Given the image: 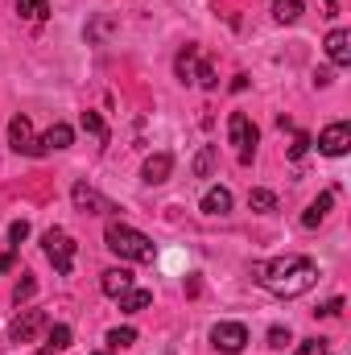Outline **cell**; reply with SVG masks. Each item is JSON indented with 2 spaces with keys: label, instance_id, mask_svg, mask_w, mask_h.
<instances>
[{
  "label": "cell",
  "instance_id": "7a4b0ae2",
  "mask_svg": "<svg viewBox=\"0 0 351 355\" xmlns=\"http://www.w3.org/2000/svg\"><path fill=\"white\" fill-rule=\"evenodd\" d=\"M103 244H108V252H116L120 261H132V265H149V261L157 257L153 240H149L145 232L128 227V223H108V232H103Z\"/></svg>",
  "mask_w": 351,
  "mask_h": 355
},
{
  "label": "cell",
  "instance_id": "83f0119b",
  "mask_svg": "<svg viewBox=\"0 0 351 355\" xmlns=\"http://www.w3.org/2000/svg\"><path fill=\"white\" fill-rule=\"evenodd\" d=\"M306 149H310V137H306V132H298V137H293V145H289V157H293V162H302V157H306Z\"/></svg>",
  "mask_w": 351,
  "mask_h": 355
},
{
  "label": "cell",
  "instance_id": "44dd1931",
  "mask_svg": "<svg viewBox=\"0 0 351 355\" xmlns=\"http://www.w3.org/2000/svg\"><path fill=\"white\" fill-rule=\"evenodd\" d=\"M83 132H91L99 145H108V124H103L99 112H83Z\"/></svg>",
  "mask_w": 351,
  "mask_h": 355
},
{
  "label": "cell",
  "instance_id": "8fae6325",
  "mask_svg": "<svg viewBox=\"0 0 351 355\" xmlns=\"http://www.w3.org/2000/svg\"><path fill=\"white\" fill-rule=\"evenodd\" d=\"M327 58L335 67H351V33L348 29H331L327 33Z\"/></svg>",
  "mask_w": 351,
  "mask_h": 355
},
{
  "label": "cell",
  "instance_id": "1f68e13d",
  "mask_svg": "<svg viewBox=\"0 0 351 355\" xmlns=\"http://www.w3.org/2000/svg\"><path fill=\"white\" fill-rule=\"evenodd\" d=\"M314 83H318V87H331V83H335V75L323 67V71H314Z\"/></svg>",
  "mask_w": 351,
  "mask_h": 355
},
{
  "label": "cell",
  "instance_id": "5bb4252c",
  "mask_svg": "<svg viewBox=\"0 0 351 355\" xmlns=\"http://www.w3.org/2000/svg\"><path fill=\"white\" fill-rule=\"evenodd\" d=\"M99 289L108 293V297H120V293H128L132 289V272L120 265V268H108L103 272V281H99Z\"/></svg>",
  "mask_w": 351,
  "mask_h": 355
},
{
  "label": "cell",
  "instance_id": "e0dca14e",
  "mask_svg": "<svg viewBox=\"0 0 351 355\" xmlns=\"http://www.w3.org/2000/svg\"><path fill=\"white\" fill-rule=\"evenodd\" d=\"M331 202H335V194L327 190V194H318L310 207H306V215H302V227H318L323 219H327V211H331Z\"/></svg>",
  "mask_w": 351,
  "mask_h": 355
},
{
  "label": "cell",
  "instance_id": "4dcf8cb0",
  "mask_svg": "<svg viewBox=\"0 0 351 355\" xmlns=\"http://www.w3.org/2000/svg\"><path fill=\"white\" fill-rule=\"evenodd\" d=\"M318 314H323V318H335V314H343V297H331V302H327Z\"/></svg>",
  "mask_w": 351,
  "mask_h": 355
},
{
  "label": "cell",
  "instance_id": "f1b7e54d",
  "mask_svg": "<svg viewBox=\"0 0 351 355\" xmlns=\"http://www.w3.org/2000/svg\"><path fill=\"white\" fill-rule=\"evenodd\" d=\"M8 240H12V248H17L21 240H29V223H25V219H17V223L8 227Z\"/></svg>",
  "mask_w": 351,
  "mask_h": 355
},
{
  "label": "cell",
  "instance_id": "836d02e7",
  "mask_svg": "<svg viewBox=\"0 0 351 355\" xmlns=\"http://www.w3.org/2000/svg\"><path fill=\"white\" fill-rule=\"evenodd\" d=\"M323 355H331V352H327V347H323Z\"/></svg>",
  "mask_w": 351,
  "mask_h": 355
},
{
  "label": "cell",
  "instance_id": "d6986e66",
  "mask_svg": "<svg viewBox=\"0 0 351 355\" xmlns=\"http://www.w3.org/2000/svg\"><path fill=\"white\" fill-rule=\"evenodd\" d=\"M17 12L25 21H46L50 17V0H17Z\"/></svg>",
  "mask_w": 351,
  "mask_h": 355
},
{
  "label": "cell",
  "instance_id": "d6a6232c",
  "mask_svg": "<svg viewBox=\"0 0 351 355\" xmlns=\"http://www.w3.org/2000/svg\"><path fill=\"white\" fill-rule=\"evenodd\" d=\"M4 268H12V252H4V257H0V272H4Z\"/></svg>",
  "mask_w": 351,
  "mask_h": 355
},
{
  "label": "cell",
  "instance_id": "9a60e30c",
  "mask_svg": "<svg viewBox=\"0 0 351 355\" xmlns=\"http://www.w3.org/2000/svg\"><path fill=\"white\" fill-rule=\"evenodd\" d=\"M198 46H186L182 54H178V62H174V75L182 79V83H194V75H198Z\"/></svg>",
  "mask_w": 351,
  "mask_h": 355
},
{
  "label": "cell",
  "instance_id": "2e32d148",
  "mask_svg": "<svg viewBox=\"0 0 351 355\" xmlns=\"http://www.w3.org/2000/svg\"><path fill=\"white\" fill-rule=\"evenodd\" d=\"M116 302H120V310H124V314H141V310H149V306H153V293L132 285V289H128V293H120Z\"/></svg>",
  "mask_w": 351,
  "mask_h": 355
},
{
  "label": "cell",
  "instance_id": "52a82bcc",
  "mask_svg": "<svg viewBox=\"0 0 351 355\" xmlns=\"http://www.w3.org/2000/svg\"><path fill=\"white\" fill-rule=\"evenodd\" d=\"M42 331H46V314L42 310H21L8 322V343H33Z\"/></svg>",
  "mask_w": 351,
  "mask_h": 355
},
{
  "label": "cell",
  "instance_id": "cb8c5ba5",
  "mask_svg": "<svg viewBox=\"0 0 351 355\" xmlns=\"http://www.w3.org/2000/svg\"><path fill=\"white\" fill-rule=\"evenodd\" d=\"M137 343V331L132 327H116V331H108V347H132Z\"/></svg>",
  "mask_w": 351,
  "mask_h": 355
},
{
  "label": "cell",
  "instance_id": "3957f363",
  "mask_svg": "<svg viewBox=\"0 0 351 355\" xmlns=\"http://www.w3.org/2000/svg\"><path fill=\"white\" fill-rule=\"evenodd\" d=\"M42 248H46V257H50V265L54 272H62V277H71V268H75V252H79V244L62 232V227H50L46 236H42Z\"/></svg>",
  "mask_w": 351,
  "mask_h": 355
},
{
  "label": "cell",
  "instance_id": "ba28073f",
  "mask_svg": "<svg viewBox=\"0 0 351 355\" xmlns=\"http://www.w3.org/2000/svg\"><path fill=\"white\" fill-rule=\"evenodd\" d=\"M351 149V124L348 120H335V124H327L323 132H318V153H327V157H343Z\"/></svg>",
  "mask_w": 351,
  "mask_h": 355
},
{
  "label": "cell",
  "instance_id": "ac0fdd59",
  "mask_svg": "<svg viewBox=\"0 0 351 355\" xmlns=\"http://www.w3.org/2000/svg\"><path fill=\"white\" fill-rule=\"evenodd\" d=\"M71 347V327L67 322H58V327H50V335H46V347L37 355H58V352H67Z\"/></svg>",
  "mask_w": 351,
  "mask_h": 355
},
{
  "label": "cell",
  "instance_id": "6da1fadb",
  "mask_svg": "<svg viewBox=\"0 0 351 355\" xmlns=\"http://www.w3.org/2000/svg\"><path fill=\"white\" fill-rule=\"evenodd\" d=\"M252 281L277 293V297H302L306 289L318 285V265L310 257H273V261H257L252 265Z\"/></svg>",
  "mask_w": 351,
  "mask_h": 355
},
{
  "label": "cell",
  "instance_id": "8992f818",
  "mask_svg": "<svg viewBox=\"0 0 351 355\" xmlns=\"http://www.w3.org/2000/svg\"><path fill=\"white\" fill-rule=\"evenodd\" d=\"M8 145H12V153L42 157V145H37V137H33V124H29V116H12V120H8Z\"/></svg>",
  "mask_w": 351,
  "mask_h": 355
},
{
  "label": "cell",
  "instance_id": "30bf717a",
  "mask_svg": "<svg viewBox=\"0 0 351 355\" xmlns=\"http://www.w3.org/2000/svg\"><path fill=\"white\" fill-rule=\"evenodd\" d=\"M170 174H174V157H170V153H149V157H145V170H141V178H145L149 186H162Z\"/></svg>",
  "mask_w": 351,
  "mask_h": 355
},
{
  "label": "cell",
  "instance_id": "7402d4cb",
  "mask_svg": "<svg viewBox=\"0 0 351 355\" xmlns=\"http://www.w3.org/2000/svg\"><path fill=\"white\" fill-rule=\"evenodd\" d=\"M248 207L261 211V215H273V211H277V194H273V190H252V194H248Z\"/></svg>",
  "mask_w": 351,
  "mask_h": 355
},
{
  "label": "cell",
  "instance_id": "9c48e42d",
  "mask_svg": "<svg viewBox=\"0 0 351 355\" xmlns=\"http://www.w3.org/2000/svg\"><path fill=\"white\" fill-rule=\"evenodd\" d=\"M71 202H75V211H83V215H103V211H116L95 186H87V182H75V190H71Z\"/></svg>",
  "mask_w": 351,
  "mask_h": 355
},
{
  "label": "cell",
  "instance_id": "7c38bea8",
  "mask_svg": "<svg viewBox=\"0 0 351 355\" xmlns=\"http://www.w3.org/2000/svg\"><path fill=\"white\" fill-rule=\"evenodd\" d=\"M71 141H75V128L58 120V124H50V128H46V137H42L37 145H42V153H50V149H71Z\"/></svg>",
  "mask_w": 351,
  "mask_h": 355
},
{
  "label": "cell",
  "instance_id": "d4e9b609",
  "mask_svg": "<svg viewBox=\"0 0 351 355\" xmlns=\"http://www.w3.org/2000/svg\"><path fill=\"white\" fill-rule=\"evenodd\" d=\"M33 289H37V281L29 277V272H21V281H17V289H12V302L21 306V302H29L33 297Z\"/></svg>",
  "mask_w": 351,
  "mask_h": 355
},
{
  "label": "cell",
  "instance_id": "4316f807",
  "mask_svg": "<svg viewBox=\"0 0 351 355\" xmlns=\"http://www.w3.org/2000/svg\"><path fill=\"white\" fill-rule=\"evenodd\" d=\"M293 343V335H289V327H273L268 331V347H277V352H285Z\"/></svg>",
  "mask_w": 351,
  "mask_h": 355
},
{
  "label": "cell",
  "instance_id": "5b68a950",
  "mask_svg": "<svg viewBox=\"0 0 351 355\" xmlns=\"http://www.w3.org/2000/svg\"><path fill=\"white\" fill-rule=\"evenodd\" d=\"M211 347L223 355H240L248 347V327L244 322H215L211 327Z\"/></svg>",
  "mask_w": 351,
  "mask_h": 355
},
{
  "label": "cell",
  "instance_id": "603a6c76",
  "mask_svg": "<svg viewBox=\"0 0 351 355\" xmlns=\"http://www.w3.org/2000/svg\"><path fill=\"white\" fill-rule=\"evenodd\" d=\"M211 170H215V145H203L194 157V178H211Z\"/></svg>",
  "mask_w": 351,
  "mask_h": 355
},
{
  "label": "cell",
  "instance_id": "484cf974",
  "mask_svg": "<svg viewBox=\"0 0 351 355\" xmlns=\"http://www.w3.org/2000/svg\"><path fill=\"white\" fill-rule=\"evenodd\" d=\"M194 83H198V87H207V91H215V87H219V79H215V67H211V62H198V75H194Z\"/></svg>",
  "mask_w": 351,
  "mask_h": 355
},
{
  "label": "cell",
  "instance_id": "f546056e",
  "mask_svg": "<svg viewBox=\"0 0 351 355\" xmlns=\"http://www.w3.org/2000/svg\"><path fill=\"white\" fill-rule=\"evenodd\" d=\"M323 347H327V339H306L293 355H314V352H323Z\"/></svg>",
  "mask_w": 351,
  "mask_h": 355
},
{
  "label": "cell",
  "instance_id": "4fadbf2b",
  "mask_svg": "<svg viewBox=\"0 0 351 355\" xmlns=\"http://www.w3.org/2000/svg\"><path fill=\"white\" fill-rule=\"evenodd\" d=\"M198 207H203V215H228L232 211V190L228 186H211Z\"/></svg>",
  "mask_w": 351,
  "mask_h": 355
},
{
  "label": "cell",
  "instance_id": "277c9868",
  "mask_svg": "<svg viewBox=\"0 0 351 355\" xmlns=\"http://www.w3.org/2000/svg\"><path fill=\"white\" fill-rule=\"evenodd\" d=\"M228 141L240 149V166H252V153H257L261 132H257V124H252L244 112H232V116H228Z\"/></svg>",
  "mask_w": 351,
  "mask_h": 355
},
{
  "label": "cell",
  "instance_id": "ffe728a7",
  "mask_svg": "<svg viewBox=\"0 0 351 355\" xmlns=\"http://www.w3.org/2000/svg\"><path fill=\"white\" fill-rule=\"evenodd\" d=\"M273 17H277L281 25H293V21L302 17V0H277V4H273Z\"/></svg>",
  "mask_w": 351,
  "mask_h": 355
}]
</instances>
